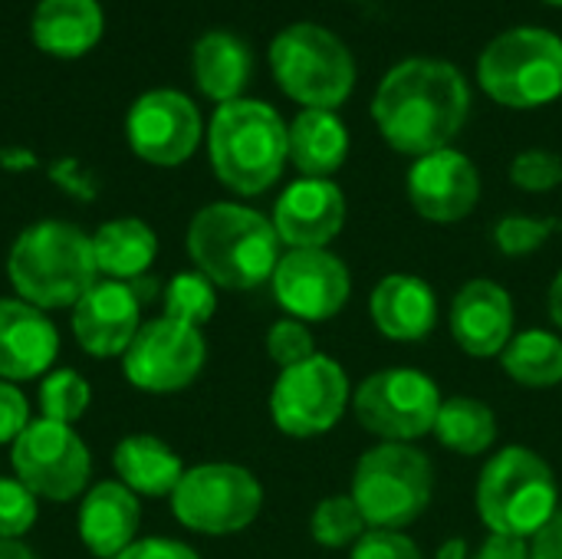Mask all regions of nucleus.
Here are the masks:
<instances>
[{
	"instance_id": "nucleus-32",
	"label": "nucleus",
	"mask_w": 562,
	"mask_h": 559,
	"mask_svg": "<svg viewBox=\"0 0 562 559\" xmlns=\"http://www.w3.org/2000/svg\"><path fill=\"white\" fill-rule=\"evenodd\" d=\"M89 402H92V389L72 369L46 372L43 382H40V418L72 425V422H79L86 415Z\"/></svg>"
},
{
	"instance_id": "nucleus-39",
	"label": "nucleus",
	"mask_w": 562,
	"mask_h": 559,
	"mask_svg": "<svg viewBox=\"0 0 562 559\" xmlns=\"http://www.w3.org/2000/svg\"><path fill=\"white\" fill-rule=\"evenodd\" d=\"M115 559H201L194 547L181 544V540H168V537H145L135 540L128 550H122Z\"/></svg>"
},
{
	"instance_id": "nucleus-16",
	"label": "nucleus",
	"mask_w": 562,
	"mask_h": 559,
	"mask_svg": "<svg viewBox=\"0 0 562 559\" xmlns=\"http://www.w3.org/2000/svg\"><path fill=\"white\" fill-rule=\"evenodd\" d=\"M405 188L418 217L431 224H458L471 217L481 201L477 165L458 148H441L415 158Z\"/></svg>"
},
{
	"instance_id": "nucleus-19",
	"label": "nucleus",
	"mask_w": 562,
	"mask_h": 559,
	"mask_svg": "<svg viewBox=\"0 0 562 559\" xmlns=\"http://www.w3.org/2000/svg\"><path fill=\"white\" fill-rule=\"evenodd\" d=\"M72 336L76 343L95 356L112 359L125 356L132 339L142 329V300L128 283L119 280H99L76 306H72Z\"/></svg>"
},
{
	"instance_id": "nucleus-13",
	"label": "nucleus",
	"mask_w": 562,
	"mask_h": 559,
	"mask_svg": "<svg viewBox=\"0 0 562 559\" xmlns=\"http://www.w3.org/2000/svg\"><path fill=\"white\" fill-rule=\"evenodd\" d=\"M207 362V343L204 333L184 323H175L168 316L142 323L138 336L122 356L125 379L155 395L181 392L188 389Z\"/></svg>"
},
{
	"instance_id": "nucleus-5",
	"label": "nucleus",
	"mask_w": 562,
	"mask_h": 559,
	"mask_svg": "<svg viewBox=\"0 0 562 559\" xmlns=\"http://www.w3.org/2000/svg\"><path fill=\"white\" fill-rule=\"evenodd\" d=\"M207 155L217 181L234 194L254 198L273 188L290 161L286 122L260 99L217 105L207 128Z\"/></svg>"
},
{
	"instance_id": "nucleus-20",
	"label": "nucleus",
	"mask_w": 562,
	"mask_h": 559,
	"mask_svg": "<svg viewBox=\"0 0 562 559\" xmlns=\"http://www.w3.org/2000/svg\"><path fill=\"white\" fill-rule=\"evenodd\" d=\"M59 356L53 320L20 297H0V379L26 382L49 372Z\"/></svg>"
},
{
	"instance_id": "nucleus-41",
	"label": "nucleus",
	"mask_w": 562,
	"mask_h": 559,
	"mask_svg": "<svg viewBox=\"0 0 562 559\" xmlns=\"http://www.w3.org/2000/svg\"><path fill=\"white\" fill-rule=\"evenodd\" d=\"M530 559H562V507L560 514L530 540Z\"/></svg>"
},
{
	"instance_id": "nucleus-27",
	"label": "nucleus",
	"mask_w": 562,
	"mask_h": 559,
	"mask_svg": "<svg viewBox=\"0 0 562 559\" xmlns=\"http://www.w3.org/2000/svg\"><path fill=\"white\" fill-rule=\"evenodd\" d=\"M250 69H254L250 46L227 30H211L194 43L198 89L217 105L240 99L244 86L250 82Z\"/></svg>"
},
{
	"instance_id": "nucleus-8",
	"label": "nucleus",
	"mask_w": 562,
	"mask_h": 559,
	"mask_svg": "<svg viewBox=\"0 0 562 559\" xmlns=\"http://www.w3.org/2000/svg\"><path fill=\"white\" fill-rule=\"evenodd\" d=\"M270 66L280 89L303 109L336 112L356 86L349 46L316 23H293L270 43Z\"/></svg>"
},
{
	"instance_id": "nucleus-9",
	"label": "nucleus",
	"mask_w": 562,
	"mask_h": 559,
	"mask_svg": "<svg viewBox=\"0 0 562 559\" xmlns=\"http://www.w3.org/2000/svg\"><path fill=\"white\" fill-rule=\"evenodd\" d=\"M445 395L438 382L415 366H389L369 372L352 389V418L379 441L415 445L435 432Z\"/></svg>"
},
{
	"instance_id": "nucleus-6",
	"label": "nucleus",
	"mask_w": 562,
	"mask_h": 559,
	"mask_svg": "<svg viewBox=\"0 0 562 559\" xmlns=\"http://www.w3.org/2000/svg\"><path fill=\"white\" fill-rule=\"evenodd\" d=\"M349 494L369 530H405L431 507L435 465L418 445L379 441L359 455Z\"/></svg>"
},
{
	"instance_id": "nucleus-35",
	"label": "nucleus",
	"mask_w": 562,
	"mask_h": 559,
	"mask_svg": "<svg viewBox=\"0 0 562 559\" xmlns=\"http://www.w3.org/2000/svg\"><path fill=\"white\" fill-rule=\"evenodd\" d=\"M510 181L527 194H547L562 185V155L550 148H527L510 161Z\"/></svg>"
},
{
	"instance_id": "nucleus-30",
	"label": "nucleus",
	"mask_w": 562,
	"mask_h": 559,
	"mask_svg": "<svg viewBox=\"0 0 562 559\" xmlns=\"http://www.w3.org/2000/svg\"><path fill=\"white\" fill-rule=\"evenodd\" d=\"M369 524L352 494H329L310 514V537L323 550H352L366 537Z\"/></svg>"
},
{
	"instance_id": "nucleus-33",
	"label": "nucleus",
	"mask_w": 562,
	"mask_h": 559,
	"mask_svg": "<svg viewBox=\"0 0 562 559\" xmlns=\"http://www.w3.org/2000/svg\"><path fill=\"white\" fill-rule=\"evenodd\" d=\"M562 227L557 217H533V214H504L494 224V247L504 257H530L547 247V241Z\"/></svg>"
},
{
	"instance_id": "nucleus-28",
	"label": "nucleus",
	"mask_w": 562,
	"mask_h": 559,
	"mask_svg": "<svg viewBox=\"0 0 562 559\" xmlns=\"http://www.w3.org/2000/svg\"><path fill=\"white\" fill-rule=\"evenodd\" d=\"M431 435L451 455L484 458L497 445V415L474 395H451L441 402Z\"/></svg>"
},
{
	"instance_id": "nucleus-26",
	"label": "nucleus",
	"mask_w": 562,
	"mask_h": 559,
	"mask_svg": "<svg viewBox=\"0 0 562 559\" xmlns=\"http://www.w3.org/2000/svg\"><path fill=\"white\" fill-rule=\"evenodd\" d=\"M99 277L132 283L148 273L158 257V234L142 217H112L92 234Z\"/></svg>"
},
{
	"instance_id": "nucleus-22",
	"label": "nucleus",
	"mask_w": 562,
	"mask_h": 559,
	"mask_svg": "<svg viewBox=\"0 0 562 559\" xmlns=\"http://www.w3.org/2000/svg\"><path fill=\"white\" fill-rule=\"evenodd\" d=\"M142 524V504L122 481H102L95 484L76 517V530L82 547L95 559H115L138 540Z\"/></svg>"
},
{
	"instance_id": "nucleus-25",
	"label": "nucleus",
	"mask_w": 562,
	"mask_h": 559,
	"mask_svg": "<svg viewBox=\"0 0 562 559\" xmlns=\"http://www.w3.org/2000/svg\"><path fill=\"white\" fill-rule=\"evenodd\" d=\"M112 468L135 497H171L184 474L178 451L155 435L122 438L112 451Z\"/></svg>"
},
{
	"instance_id": "nucleus-34",
	"label": "nucleus",
	"mask_w": 562,
	"mask_h": 559,
	"mask_svg": "<svg viewBox=\"0 0 562 559\" xmlns=\"http://www.w3.org/2000/svg\"><path fill=\"white\" fill-rule=\"evenodd\" d=\"M319 349H316V339H313V329L310 323H300L293 316H283L277 320L270 329H267V356L280 366V369H290V366H300L306 359H313Z\"/></svg>"
},
{
	"instance_id": "nucleus-7",
	"label": "nucleus",
	"mask_w": 562,
	"mask_h": 559,
	"mask_svg": "<svg viewBox=\"0 0 562 559\" xmlns=\"http://www.w3.org/2000/svg\"><path fill=\"white\" fill-rule=\"evenodd\" d=\"M484 92L507 109H540L562 96V40L540 26H514L477 59Z\"/></svg>"
},
{
	"instance_id": "nucleus-15",
	"label": "nucleus",
	"mask_w": 562,
	"mask_h": 559,
	"mask_svg": "<svg viewBox=\"0 0 562 559\" xmlns=\"http://www.w3.org/2000/svg\"><path fill=\"white\" fill-rule=\"evenodd\" d=\"M132 152L158 168L184 165L204 135L198 105L178 89H151L138 96L125 119Z\"/></svg>"
},
{
	"instance_id": "nucleus-17",
	"label": "nucleus",
	"mask_w": 562,
	"mask_h": 559,
	"mask_svg": "<svg viewBox=\"0 0 562 559\" xmlns=\"http://www.w3.org/2000/svg\"><path fill=\"white\" fill-rule=\"evenodd\" d=\"M270 221L286 250H323L346 227V194L333 178H296L277 198Z\"/></svg>"
},
{
	"instance_id": "nucleus-44",
	"label": "nucleus",
	"mask_w": 562,
	"mask_h": 559,
	"mask_svg": "<svg viewBox=\"0 0 562 559\" xmlns=\"http://www.w3.org/2000/svg\"><path fill=\"white\" fill-rule=\"evenodd\" d=\"M0 559H36L23 540H0Z\"/></svg>"
},
{
	"instance_id": "nucleus-36",
	"label": "nucleus",
	"mask_w": 562,
	"mask_h": 559,
	"mask_svg": "<svg viewBox=\"0 0 562 559\" xmlns=\"http://www.w3.org/2000/svg\"><path fill=\"white\" fill-rule=\"evenodd\" d=\"M36 494L16 478H0V540H23L36 524Z\"/></svg>"
},
{
	"instance_id": "nucleus-11",
	"label": "nucleus",
	"mask_w": 562,
	"mask_h": 559,
	"mask_svg": "<svg viewBox=\"0 0 562 559\" xmlns=\"http://www.w3.org/2000/svg\"><path fill=\"white\" fill-rule=\"evenodd\" d=\"M352 409V382L342 362L316 353L313 359L280 369L270 389V418L286 438L329 435Z\"/></svg>"
},
{
	"instance_id": "nucleus-43",
	"label": "nucleus",
	"mask_w": 562,
	"mask_h": 559,
	"mask_svg": "<svg viewBox=\"0 0 562 559\" xmlns=\"http://www.w3.org/2000/svg\"><path fill=\"white\" fill-rule=\"evenodd\" d=\"M431 559H471L468 540H461V537H451V540H445V544L435 550V557Z\"/></svg>"
},
{
	"instance_id": "nucleus-18",
	"label": "nucleus",
	"mask_w": 562,
	"mask_h": 559,
	"mask_svg": "<svg viewBox=\"0 0 562 559\" xmlns=\"http://www.w3.org/2000/svg\"><path fill=\"white\" fill-rule=\"evenodd\" d=\"M448 329L458 349L471 359H501L507 343L517 336L514 297L504 283L491 277H474L454 293Z\"/></svg>"
},
{
	"instance_id": "nucleus-4",
	"label": "nucleus",
	"mask_w": 562,
	"mask_h": 559,
	"mask_svg": "<svg viewBox=\"0 0 562 559\" xmlns=\"http://www.w3.org/2000/svg\"><path fill=\"white\" fill-rule=\"evenodd\" d=\"M560 507L557 471L540 451L527 445H504L487 455L474 484V511L491 534L533 540Z\"/></svg>"
},
{
	"instance_id": "nucleus-37",
	"label": "nucleus",
	"mask_w": 562,
	"mask_h": 559,
	"mask_svg": "<svg viewBox=\"0 0 562 559\" xmlns=\"http://www.w3.org/2000/svg\"><path fill=\"white\" fill-rule=\"evenodd\" d=\"M349 559H425V554L405 530H366Z\"/></svg>"
},
{
	"instance_id": "nucleus-23",
	"label": "nucleus",
	"mask_w": 562,
	"mask_h": 559,
	"mask_svg": "<svg viewBox=\"0 0 562 559\" xmlns=\"http://www.w3.org/2000/svg\"><path fill=\"white\" fill-rule=\"evenodd\" d=\"M105 30L99 0H40L33 10V43L59 59L89 53Z\"/></svg>"
},
{
	"instance_id": "nucleus-3",
	"label": "nucleus",
	"mask_w": 562,
	"mask_h": 559,
	"mask_svg": "<svg viewBox=\"0 0 562 559\" xmlns=\"http://www.w3.org/2000/svg\"><path fill=\"white\" fill-rule=\"evenodd\" d=\"M7 277L36 310H72L99 283L92 234L66 221H36L13 241Z\"/></svg>"
},
{
	"instance_id": "nucleus-1",
	"label": "nucleus",
	"mask_w": 562,
	"mask_h": 559,
	"mask_svg": "<svg viewBox=\"0 0 562 559\" xmlns=\"http://www.w3.org/2000/svg\"><path fill=\"white\" fill-rule=\"evenodd\" d=\"M471 115V89L458 66L412 56L385 72L372 96V122L398 155L451 148Z\"/></svg>"
},
{
	"instance_id": "nucleus-31",
	"label": "nucleus",
	"mask_w": 562,
	"mask_h": 559,
	"mask_svg": "<svg viewBox=\"0 0 562 559\" xmlns=\"http://www.w3.org/2000/svg\"><path fill=\"white\" fill-rule=\"evenodd\" d=\"M214 313H217V287L198 270L175 273L161 290V316L175 323L201 329L204 323H211Z\"/></svg>"
},
{
	"instance_id": "nucleus-12",
	"label": "nucleus",
	"mask_w": 562,
	"mask_h": 559,
	"mask_svg": "<svg viewBox=\"0 0 562 559\" xmlns=\"http://www.w3.org/2000/svg\"><path fill=\"white\" fill-rule=\"evenodd\" d=\"M13 478L36 497L66 504L79 497L92 478V455L72 425L36 418L10 445Z\"/></svg>"
},
{
	"instance_id": "nucleus-10",
	"label": "nucleus",
	"mask_w": 562,
	"mask_h": 559,
	"mask_svg": "<svg viewBox=\"0 0 562 559\" xmlns=\"http://www.w3.org/2000/svg\"><path fill=\"white\" fill-rule=\"evenodd\" d=\"M171 501L175 521L201 537H231L247 530L263 511V488L254 471L231 461L184 468Z\"/></svg>"
},
{
	"instance_id": "nucleus-45",
	"label": "nucleus",
	"mask_w": 562,
	"mask_h": 559,
	"mask_svg": "<svg viewBox=\"0 0 562 559\" xmlns=\"http://www.w3.org/2000/svg\"><path fill=\"white\" fill-rule=\"evenodd\" d=\"M547 3H553V7H562V0H547Z\"/></svg>"
},
{
	"instance_id": "nucleus-21",
	"label": "nucleus",
	"mask_w": 562,
	"mask_h": 559,
	"mask_svg": "<svg viewBox=\"0 0 562 559\" xmlns=\"http://www.w3.org/2000/svg\"><path fill=\"white\" fill-rule=\"evenodd\" d=\"M369 320L392 343H422L438 326V293L425 277L385 273L369 293Z\"/></svg>"
},
{
	"instance_id": "nucleus-14",
	"label": "nucleus",
	"mask_w": 562,
	"mask_h": 559,
	"mask_svg": "<svg viewBox=\"0 0 562 559\" xmlns=\"http://www.w3.org/2000/svg\"><path fill=\"white\" fill-rule=\"evenodd\" d=\"M270 287L286 316L300 323H326L346 310L352 297V270L329 247L283 250Z\"/></svg>"
},
{
	"instance_id": "nucleus-29",
	"label": "nucleus",
	"mask_w": 562,
	"mask_h": 559,
	"mask_svg": "<svg viewBox=\"0 0 562 559\" xmlns=\"http://www.w3.org/2000/svg\"><path fill=\"white\" fill-rule=\"evenodd\" d=\"M501 369L524 389L562 385V336L553 329H524L501 353Z\"/></svg>"
},
{
	"instance_id": "nucleus-2",
	"label": "nucleus",
	"mask_w": 562,
	"mask_h": 559,
	"mask_svg": "<svg viewBox=\"0 0 562 559\" xmlns=\"http://www.w3.org/2000/svg\"><path fill=\"white\" fill-rule=\"evenodd\" d=\"M188 254L194 270L217 290L247 293L270 283L283 257V244L267 214L247 204L217 201L191 217Z\"/></svg>"
},
{
	"instance_id": "nucleus-42",
	"label": "nucleus",
	"mask_w": 562,
	"mask_h": 559,
	"mask_svg": "<svg viewBox=\"0 0 562 559\" xmlns=\"http://www.w3.org/2000/svg\"><path fill=\"white\" fill-rule=\"evenodd\" d=\"M547 310H550V320L557 323V329H562V270L553 277L550 283V293H547Z\"/></svg>"
},
{
	"instance_id": "nucleus-24",
	"label": "nucleus",
	"mask_w": 562,
	"mask_h": 559,
	"mask_svg": "<svg viewBox=\"0 0 562 559\" xmlns=\"http://www.w3.org/2000/svg\"><path fill=\"white\" fill-rule=\"evenodd\" d=\"M290 161L303 178H329L349 158V128L329 109H303L286 125Z\"/></svg>"
},
{
	"instance_id": "nucleus-38",
	"label": "nucleus",
	"mask_w": 562,
	"mask_h": 559,
	"mask_svg": "<svg viewBox=\"0 0 562 559\" xmlns=\"http://www.w3.org/2000/svg\"><path fill=\"white\" fill-rule=\"evenodd\" d=\"M30 425V405L13 382L0 379V445H13Z\"/></svg>"
},
{
	"instance_id": "nucleus-40",
	"label": "nucleus",
	"mask_w": 562,
	"mask_h": 559,
	"mask_svg": "<svg viewBox=\"0 0 562 559\" xmlns=\"http://www.w3.org/2000/svg\"><path fill=\"white\" fill-rule=\"evenodd\" d=\"M471 559H530V540L487 534L484 544L471 554Z\"/></svg>"
}]
</instances>
